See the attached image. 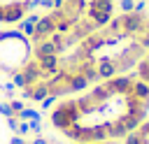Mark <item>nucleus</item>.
Masks as SVG:
<instances>
[{
	"label": "nucleus",
	"instance_id": "obj_13",
	"mask_svg": "<svg viewBox=\"0 0 149 144\" xmlns=\"http://www.w3.org/2000/svg\"><path fill=\"white\" fill-rule=\"evenodd\" d=\"M70 144H72V142H70Z\"/></svg>",
	"mask_w": 149,
	"mask_h": 144
},
{
	"label": "nucleus",
	"instance_id": "obj_9",
	"mask_svg": "<svg viewBox=\"0 0 149 144\" xmlns=\"http://www.w3.org/2000/svg\"><path fill=\"white\" fill-rule=\"evenodd\" d=\"M56 100H58V98H54V95H47V98L42 100V109H51V107L56 105Z\"/></svg>",
	"mask_w": 149,
	"mask_h": 144
},
{
	"label": "nucleus",
	"instance_id": "obj_6",
	"mask_svg": "<svg viewBox=\"0 0 149 144\" xmlns=\"http://www.w3.org/2000/svg\"><path fill=\"white\" fill-rule=\"evenodd\" d=\"M116 7H119V14H130L135 7V0H116Z\"/></svg>",
	"mask_w": 149,
	"mask_h": 144
},
{
	"label": "nucleus",
	"instance_id": "obj_2",
	"mask_svg": "<svg viewBox=\"0 0 149 144\" xmlns=\"http://www.w3.org/2000/svg\"><path fill=\"white\" fill-rule=\"evenodd\" d=\"M35 7H40V0H0V26L21 23Z\"/></svg>",
	"mask_w": 149,
	"mask_h": 144
},
{
	"label": "nucleus",
	"instance_id": "obj_11",
	"mask_svg": "<svg viewBox=\"0 0 149 144\" xmlns=\"http://www.w3.org/2000/svg\"><path fill=\"white\" fill-rule=\"evenodd\" d=\"M28 144H49V139H47V137H42V135H35V139H30Z\"/></svg>",
	"mask_w": 149,
	"mask_h": 144
},
{
	"label": "nucleus",
	"instance_id": "obj_1",
	"mask_svg": "<svg viewBox=\"0 0 149 144\" xmlns=\"http://www.w3.org/2000/svg\"><path fill=\"white\" fill-rule=\"evenodd\" d=\"M33 56V44L30 39L14 28L0 30V72L5 74H16Z\"/></svg>",
	"mask_w": 149,
	"mask_h": 144
},
{
	"label": "nucleus",
	"instance_id": "obj_8",
	"mask_svg": "<svg viewBox=\"0 0 149 144\" xmlns=\"http://www.w3.org/2000/svg\"><path fill=\"white\" fill-rule=\"evenodd\" d=\"M0 116H5V118H9V116H14V111H12V107H9V102H0Z\"/></svg>",
	"mask_w": 149,
	"mask_h": 144
},
{
	"label": "nucleus",
	"instance_id": "obj_12",
	"mask_svg": "<svg viewBox=\"0 0 149 144\" xmlns=\"http://www.w3.org/2000/svg\"><path fill=\"white\" fill-rule=\"evenodd\" d=\"M81 144H95V142H81Z\"/></svg>",
	"mask_w": 149,
	"mask_h": 144
},
{
	"label": "nucleus",
	"instance_id": "obj_3",
	"mask_svg": "<svg viewBox=\"0 0 149 144\" xmlns=\"http://www.w3.org/2000/svg\"><path fill=\"white\" fill-rule=\"evenodd\" d=\"M49 95L47 91V81H35L21 88V100H30V102H42Z\"/></svg>",
	"mask_w": 149,
	"mask_h": 144
},
{
	"label": "nucleus",
	"instance_id": "obj_5",
	"mask_svg": "<svg viewBox=\"0 0 149 144\" xmlns=\"http://www.w3.org/2000/svg\"><path fill=\"white\" fill-rule=\"evenodd\" d=\"M16 116H19L21 121H40V118H42L40 111H37V109H30V107H26L23 111H19Z\"/></svg>",
	"mask_w": 149,
	"mask_h": 144
},
{
	"label": "nucleus",
	"instance_id": "obj_10",
	"mask_svg": "<svg viewBox=\"0 0 149 144\" xmlns=\"http://www.w3.org/2000/svg\"><path fill=\"white\" fill-rule=\"evenodd\" d=\"M9 144H28V139L21 135H14V137H9Z\"/></svg>",
	"mask_w": 149,
	"mask_h": 144
},
{
	"label": "nucleus",
	"instance_id": "obj_7",
	"mask_svg": "<svg viewBox=\"0 0 149 144\" xmlns=\"http://www.w3.org/2000/svg\"><path fill=\"white\" fill-rule=\"evenodd\" d=\"M9 107H12V111H14V114H19V111H23V109H26L23 100H19V98H12V100H9Z\"/></svg>",
	"mask_w": 149,
	"mask_h": 144
},
{
	"label": "nucleus",
	"instance_id": "obj_4",
	"mask_svg": "<svg viewBox=\"0 0 149 144\" xmlns=\"http://www.w3.org/2000/svg\"><path fill=\"white\" fill-rule=\"evenodd\" d=\"M123 144H147V137L140 132V130H133L123 137Z\"/></svg>",
	"mask_w": 149,
	"mask_h": 144
}]
</instances>
